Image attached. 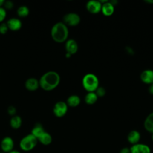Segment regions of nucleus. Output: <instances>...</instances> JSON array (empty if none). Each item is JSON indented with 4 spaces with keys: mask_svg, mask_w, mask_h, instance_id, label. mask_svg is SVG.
Returning a JSON list of instances; mask_svg holds the SVG:
<instances>
[{
    "mask_svg": "<svg viewBox=\"0 0 153 153\" xmlns=\"http://www.w3.org/2000/svg\"><path fill=\"white\" fill-rule=\"evenodd\" d=\"M98 99V97L94 91L87 92L84 97V102L87 105H93L94 104Z\"/></svg>",
    "mask_w": 153,
    "mask_h": 153,
    "instance_id": "19",
    "label": "nucleus"
},
{
    "mask_svg": "<svg viewBox=\"0 0 153 153\" xmlns=\"http://www.w3.org/2000/svg\"><path fill=\"white\" fill-rule=\"evenodd\" d=\"M0 153H5V152H2H2H1Z\"/></svg>",
    "mask_w": 153,
    "mask_h": 153,
    "instance_id": "35",
    "label": "nucleus"
},
{
    "mask_svg": "<svg viewBox=\"0 0 153 153\" xmlns=\"http://www.w3.org/2000/svg\"><path fill=\"white\" fill-rule=\"evenodd\" d=\"M81 17L79 15L76 13L71 12L64 15L63 17V22L67 26H76L79 24Z\"/></svg>",
    "mask_w": 153,
    "mask_h": 153,
    "instance_id": "5",
    "label": "nucleus"
},
{
    "mask_svg": "<svg viewBox=\"0 0 153 153\" xmlns=\"http://www.w3.org/2000/svg\"><path fill=\"white\" fill-rule=\"evenodd\" d=\"M66 103L68 106L75 108L80 104L81 98L76 94H72L67 98Z\"/></svg>",
    "mask_w": 153,
    "mask_h": 153,
    "instance_id": "17",
    "label": "nucleus"
},
{
    "mask_svg": "<svg viewBox=\"0 0 153 153\" xmlns=\"http://www.w3.org/2000/svg\"><path fill=\"white\" fill-rule=\"evenodd\" d=\"M71 56H72L71 54H70L69 53H66V54H65V56L66 58H69Z\"/></svg>",
    "mask_w": 153,
    "mask_h": 153,
    "instance_id": "33",
    "label": "nucleus"
},
{
    "mask_svg": "<svg viewBox=\"0 0 153 153\" xmlns=\"http://www.w3.org/2000/svg\"><path fill=\"white\" fill-rule=\"evenodd\" d=\"M102 4L98 0H90L86 3L87 10L91 14H97L101 11Z\"/></svg>",
    "mask_w": 153,
    "mask_h": 153,
    "instance_id": "8",
    "label": "nucleus"
},
{
    "mask_svg": "<svg viewBox=\"0 0 153 153\" xmlns=\"http://www.w3.org/2000/svg\"><path fill=\"white\" fill-rule=\"evenodd\" d=\"M120 153H131V152H130V149L129 148L124 147V148H123L120 151Z\"/></svg>",
    "mask_w": 153,
    "mask_h": 153,
    "instance_id": "28",
    "label": "nucleus"
},
{
    "mask_svg": "<svg viewBox=\"0 0 153 153\" xmlns=\"http://www.w3.org/2000/svg\"><path fill=\"white\" fill-rule=\"evenodd\" d=\"M8 26L6 23H2L0 25V33L2 35L5 34L8 30Z\"/></svg>",
    "mask_w": 153,
    "mask_h": 153,
    "instance_id": "24",
    "label": "nucleus"
},
{
    "mask_svg": "<svg viewBox=\"0 0 153 153\" xmlns=\"http://www.w3.org/2000/svg\"><path fill=\"white\" fill-rule=\"evenodd\" d=\"M131 153H151V150L150 147L144 143H138L132 145L130 148Z\"/></svg>",
    "mask_w": 153,
    "mask_h": 153,
    "instance_id": "10",
    "label": "nucleus"
},
{
    "mask_svg": "<svg viewBox=\"0 0 153 153\" xmlns=\"http://www.w3.org/2000/svg\"><path fill=\"white\" fill-rule=\"evenodd\" d=\"M140 78L142 82L146 84L153 83V70L147 69L143 70L140 75Z\"/></svg>",
    "mask_w": 153,
    "mask_h": 153,
    "instance_id": "11",
    "label": "nucleus"
},
{
    "mask_svg": "<svg viewBox=\"0 0 153 153\" xmlns=\"http://www.w3.org/2000/svg\"><path fill=\"white\" fill-rule=\"evenodd\" d=\"M9 153H21L20 151H17V150H16V149H13V151H11V152H10Z\"/></svg>",
    "mask_w": 153,
    "mask_h": 153,
    "instance_id": "31",
    "label": "nucleus"
},
{
    "mask_svg": "<svg viewBox=\"0 0 153 153\" xmlns=\"http://www.w3.org/2000/svg\"><path fill=\"white\" fill-rule=\"evenodd\" d=\"M140 137H141L140 133L137 130H133L128 133L127 136V139L130 144L133 145L139 143Z\"/></svg>",
    "mask_w": 153,
    "mask_h": 153,
    "instance_id": "13",
    "label": "nucleus"
},
{
    "mask_svg": "<svg viewBox=\"0 0 153 153\" xmlns=\"http://www.w3.org/2000/svg\"><path fill=\"white\" fill-rule=\"evenodd\" d=\"M4 8L7 9V10H11L14 7V4L12 1H5L4 4Z\"/></svg>",
    "mask_w": 153,
    "mask_h": 153,
    "instance_id": "27",
    "label": "nucleus"
},
{
    "mask_svg": "<svg viewBox=\"0 0 153 153\" xmlns=\"http://www.w3.org/2000/svg\"><path fill=\"white\" fill-rule=\"evenodd\" d=\"M94 92L96 94L98 98L102 97L105 96L106 94V89L102 86H99L98 88L96 90V91Z\"/></svg>",
    "mask_w": 153,
    "mask_h": 153,
    "instance_id": "23",
    "label": "nucleus"
},
{
    "mask_svg": "<svg viewBox=\"0 0 153 153\" xmlns=\"http://www.w3.org/2000/svg\"><path fill=\"white\" fill-rule=\"evenodd\" d=\"M68 106L65 102L59 101L54 104L53 112L56 117L61 118L66 115L68 112Z\"/></svg>",
    "mask_w": 153,
    "mask_h": 153,
    "instance_id": "6",
    "label": "nucleus"
},
{
    "mask_svg": "<svg viewBox=\"0 0 153 153\" xmlns=\"http://www.w3.org/2000/svg\"><path fill=\"white\" fill-rule=\"evenodd\" d=\"M50 34L52 39L55 42L62 43L68 39L69 29L68 26L63 22H59L52 26Z\"/></svg>",
    "mask_w": 153,
    "mask_h": 153,
    "instance_id": "2",
    "label": "nucleus"
},
{
    "mask_svg": "<svg viewBox=\"0 0 153 153\" xmlns=\"http://www.w3.org/2000/svg\"><path fill=\"white\" fill-rule=\"evenodd\" d=\"M17 14L20 17H27L29 14V9L25 5H22L18 8Z\"/></svg>",
    "mask_w": 153,
    "mask_h": 153,
    "instance_id": "22",
    "label": "nucleus"
},
{
    "mask_svg": "<svg viewBox=\"0 0 153 153\" xmlns=\"http://www.w3.org/2000/svg\"><path fill=\"white\" fill-rule=\"evenodd\" d=\"M114 10L115 7L109 1L102 5L101 12L105 16L109 17L112 16L114 13Z\"/></svg>",
    "mask_w": 153,
    "mask_h": 153,
    "instance_id": "14",
    "label": "nucleus"
},
{
    "mask_svg": "<svg viewBox=\"0 0 153 153\" xmlns=\"http://www.w3.org/2000/svg\"><path fill=\"white\" fill-rule=\"evenodd\" d=\"M82 85L87 92L95 91L99 86L98 77L93 73L86 74L82 79Z\"/></svg>",
    "mask_w": 153,
    "mask_h": 153,
    "instance_id": "3",
    "label": "nucleus"
},
{
    "mask_svg": "<svg viewBox=\"0 0 153 153\" xmlns=\"http://www.w3.org/2000/svg\"><path fill=\"white\" fill-rule=\"evenodd\" d=\"M6 23L8 29L12 31H17L20 30L22 26L21 20L15 17L10 19Z\"/></svg>",
    "mask_w": 153,
    "mask_h": 153,
    "instance_id": "12",
    "label": "nucleus"
},
{
    "mask_svg": "<svg viewBox=\"0 0 153 153\" xmlns=\"http://www.w3.org/2000/svg\"><path fill=\"white\" fill-rule=\"evenodd\" d=\"M38 142V139L31 133L24 136L20 141V149L25 152L30 151L35 148Z\"/></svg>",
    "mask_w": 153,
    "mask_h": 153,
    "instance_id": "4",
    "label": "nucleus"
},
{
    "mask_svg": "<svg viewBox=\"0 0 153 153\" xmlns=\"http://www.w3.org/2000/svg\"><path fill=\"white\" fill-rule=\"evenodd\" d=\"M16 112H17L16 109V108L14 106L11 105L10 106H8V108L7 109V112H8V114L9 115H11L12 117L14 116V115H16Z\"/></svg>",
    "mask_w": 153,
    "mask_h": 153,
    "instance_id": "26",
    "label": "nucleus"
},
{
    "mask_svg": "<svg viewBox=\"0 0 153 153\" xmlns=\"http://www.w3.org/2000/svg\"><path fill=\"white\" fill-rule=\"evenodd\" d=\"M148 92L151 94H153V83L150 84L149 86L148 87Z\"/></svg>",
    "mask_w": 153,
    "mask_h": 153,
    "instance_id": "29",
    "label": "nucleus"
},
{
    "mask_svg": "<svg viewBox=\"0 0 153 153\" xmlns=\"http://www.w3.org/2000/svg\"><path fill=\"white\" fill-rule=\"evenodd\" d=\"M14 142L13 139L10 136L4 137L0 143V147L2 152L9 153L14 149Z\"/></svg>",
    "mask_w": 153,
    "mask_h": 153,
    "instance_id": "7",
    "label": "nucleus"
},
{
    "mask_svg": "<svg viewBox=\"0 0 153 153\" xmlns=\"http://www.w3.org/2000/svg\"><path fill=\"white\" fill-rule=\"evenodd\" d=\"M143 127L148 133H153V112L149 114L145 119Z\"/></svg>",
    "mask_w": 153,
    "mask_h": 153,
    "instance_id": "16",
    "label": "nucleus"
},
{
    "mask_svg": "<svg viewBox=\"0 0 153 153\" xmlns=\"http://www.w3.org/2000/svg\"><path fill=\"white\" fill-rule=\"evenodd\" d=\"M22 124V120L19 115H14L11 117L10 121V124L12 128L18 129L19 128Z\"/></svg>",
    "mask_w": 153,
    "mask_h": 153,
    "instance_id": "20",
    "label": "nucleus"
},
{
    "mask_svg": "<svg viewBox=\"0 0 153 153\" xmlns=\"http://www.w3.org/2000/svg\"><path fill=\"white\" fill-rule=\"evenodd\" d=\"M7 16L6 10L3 7H0V23L3 22Z\"/></svg>",
    "mask_w": 153,
    "mask_h": 153,
    "instance_id": "25",
    "label": "nucleus"
},
{
    "mask_svg": "<svg viewBox=\"0 0 153 153\" xmlns=\"http://www.w3.org/2000/svg\"><path fill=\"white\" fill-rule=\"evenodd\" d=\"M25 85L27 90L33 91L36 90L39 87V81L35 78H29L26 81Z\"/></svg>",
    "mask_w": 153,
    "mask_h": 153,
    "instance_id": "15",
    "label": "nucleus"
},
{
    "mask_svg": "<svg viewBox=\"0 0 153 153\" xmlns=\"http://www.w3.org/2000/svg\"><path fill=\"white\" fill-rule=\"evenodd\" d=\"M151 139H152V141H153V133H152V136H151Z\"/></svg>",
    "mask_w": 153,
    "mask_h": 153,
    "instance_id": "34",
    "label": "nucleus"
},
{
    "mask_svg": "<svg viewBox=\"0 0 153 153\" xmlns=\"http://www.w3.org/2000/svg\"><path fill=\"white\" fill-rule=\"evenodd\" d=\"M45 131V130L40 123L36 124L31 130V134L33 135L37 139Z\"/></svg>",
    "mask_w": 153,
    "mask_h": 153,
    "instance_id": "21",
    "label": "nucleus"
},
{
    "mask_svg": "<svg viewBox=\"0 0 153 153\" xmlns=\"http://www.w3.org/2000/svg\"><path fill=\"white\" fill-rule=\"evenodd\" d=\"M39 81V87L45 91H51L56 88L60 82L59 74L54 71L44 73Z\"/></svg>",
    "mask_w": 153,
    "mask_h": 153,
    "instance_id": "1",
    "label": "nucleus"
},
{
    "mask_svg": "<svg viewBox=\"0 0 153 153\" xmlns=\"http://www.w3.org/2000/svg\"><path fill=\"white\" fill-rule=\"evenodd\" d=\"M5 2L4 0H0V7H2V5H4Z\"/></svg>",
    "mask_w": 153,
    "mask_h": 153,
    "instance_id": "32",
    "label": "nucleus"
},
{
    "mask_svg": "<svg viewBox=\"0 0 153 153\" xmlns=\"http://www.w3.org/2000/svg\"><path fill=\"white\" fill-rule=\"evenodd\" d=\"M65 48L66 53L71 55L75 54L78 50V45L77 42L74 39H68L65 41Z\"/></svg>",
    "mask_w": 153,
    "mask_h": 153,
    "instance_id": "9",
    "label": "nucleus"
},
{
    "mask_svg": "<svg viewBox=\"0 0 153 153\" xmlns=\"http://www.w3.org/2000/svg\"><path fill=\"white\" fill-rule=\"evenodd\" d=\"M38 140L39 142H40L41 144L44 145H48L52 142L53 138L51 135L49 133L45 131L38 138Z\"/></svg>",
    "mask_w": 153,
    "mask_h": 153,
    "instance_id": "18",
    "label": "nucleus"
},
{
    "mask_svg": "<svg viewBox=\"0 0 153 153\" xmlns=\"http://www.w3.org/2000/svg\"><path fill=\"white\" fill-rule=\"evenodd\" d=\"M145 2L148 3V4H153V0H145L144 1Z\"/></svg>",
    "mask_w": 153,
    "mask_h": 153,
    "instance_id": "30",
    "label": "nucleus"
}]
</instances>
